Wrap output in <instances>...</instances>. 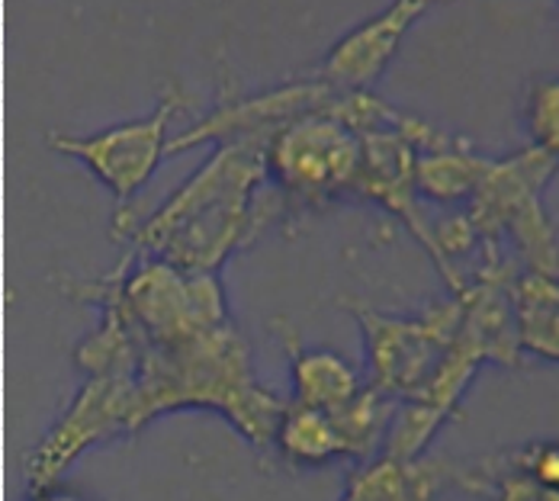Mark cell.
<instances>
[{
  "label": "cell",
  "mask_w": 559,
  "mask_h": 501,
  "mask_svg": "<svg viewBox=\"0 0 559 501\" xmlns=\"http://www.w3.org/2000/svg\"><path fill=\"white\" fill-rule=\"evenodd\" d=\"M559 162L537 148L492 158L489 170L463 206L479 235L483 261H514L521 274L559 277L557 225L544 206V193L557 177Z\"/></svg>",
  "instance_id": "3957f363"
},
{
  "label": "cell",
  "mask_w": 559,
  "mask_h": 501,
  "mask_svg": "<svg viewBox=\"0 0 559 501\" xmlns=\"http://www.w3.org/2000/svg\"><path fill=\"white\" fill-rule=\"evenodd\" d=\"M448 489H456V466L444 460H399L380 453L357 463L337 501H441Z\"/></svg>",
  "instance_id": "9c48e42d"
},
{
  "label": "cell",
  "mask_w": 559,
  "mask_h": 501,
  "mask_svg": "<svg viewBox=\"0 0 559 501\" xmlns=\"http://www.w3.org/2000/svg\"><path fill=\"white\" fill-rule=\"evenodd\" d=\"M524 126L531 148L559 162V74L537 77L524 100Z\"/></svg>",
  "instance_id": "9a60e30c"
},
{
  "label": "cell",
  "mask_w": 559,
  "mask_h": 501,
  "mask_svg": "<svg viewBox=\"0 0 559 501\" xmlns=\"http://www.w3.org/2000/svg\"><path fill=\"white\" fill-rule=\"evenodd\" d=\"M431 10L428 0H395L377 16L347 29L316 68V77L341 94H373L377 81L399 56L408 29Z\"/></svg>",
  "instance_id": "ba28073f"
},
{
  "label": "cell",
  "mask_w": 559,
  "mask_h": 501,
  "mask_svg": "<svg viewBox=\"0 0 559 501\" xmlns=\"http://www.w3.org/2000/svg\"><path fill=\"white\" fill-rule=\"evenodd\" d=\"M360 139L332 112H309L277 129L267 142V174L299 206H322L354 190Z\"/></svg>",
  "instance_id": "5b68a950"
},
{
  "label": "cell",
  "mask_w": 559,
  "mask_h": 501,
  "mask_svg": "<svg viewBox=\"0 0 559 501\" xmlns=\"http://www.w3.org/2000/svg\"><path fill=\"white\" fill-rule=\"evenodd\" d=\"M190 107L187 94L180 87H170L162 104L148 116L119 122L110 129L91 132V135H49V148L58 155L78 158L87 167L119 203V213L126 203H132L142 187L155 177L162 158L170 152L168 129L174 116Z\"/></svg>",
  "instance_id": "52a82bcc"
},
{
  "label": "cell",
  "mask_w": 559,
  "mask_h": 501,
  "mask_svg": "<svg viewBox=\"0 0 559 501\" xmlns=\"http://www.w3.org/2000/svg\"><path fill=\"white\" fill-rule=\"evenodd\" d=\"M277 332L283 334V344L289 350V370H293L289 377H293L296 405L319 408V411H341L364 392L357 370L341 354L325 350V347H302L283 319H277Z\"/></svg>",
  "instance_id": "30bf717a"
},
{
  "label": "cell",
  "mask_w": 559,
  "mask_h": 501,
  "mask_svg": "<svg viewBox=\"0 0 559 501\" xmlns=\"http://www.w3.org/2000/svg\"><path fill=\"white\" fill-rule=\"evenodd\" d=\"M274 446L283 460H289L296 466H322L329 460L347 456V446H344L335 415L319 411V408H306L296 402H286Z\"/></svg>",
  "instance_id": "5bb4252c"
},
{
  "label": "cell",
  "mask_w": 559,
  "mask_h": 501,
  "mask_svg": "<svg viewBox=\"0 0 559 501\" xmlns=\"http://www.w3.org/2000/svg\"><path fill=\"white\" fill-rule=\"evenodd\" d=\"M492 158L476 155V148L466 139H456L448 132H438L428 145L418 148V196L431 203H469L479 190Z\"/></svg>",
  "instance_id": "8fae6325"
},
{
  "label": "cell",
  "mask_w": 559,
  "mask_h": 501,
  "mask_svg": "<svg viewBox=\"0 0 559 501\" xmlns=\"http://www.w3.org/2000/svg\"><path fill=\"white\" fill-rule=\"evenodd\" d=\"M514 460L534 473L540 482L559 489V441H534V444L514 446Z\"/></svg>",
  "instance_id": "2e32d148"
},
{
  "label": "cell",
  "mask_w": 559,
  "mask_h": 501,
  "mask_svg": "<svg viewBox=\"0 0 559 501\" xmlns=\"http://www.w3.org/2000/svg\"><path fill=\"white\" fill-rule=\"evenodd\" d=\"M456 489L486 501H559V489L540 482L514 460V446L456 466Z\"/></svg>",
  "instance_id": "4fadbf2b"
},
{
  "label": "cell",
  "mask_w": 559,
  "mask_h": 501,
  "mask_svg": "<svg viewBox=\"0 0 559 501\" xmlns=\"http://www.w3.org/2000/svg\"><path fill=\"white\" fill-rule=\"evenodd\" d=\"M350 312L364 332L370 386L399 405L418 395L438 373L460 329L463 306L450 296L421 315H386L367 306H350Z\"/></svg>",
  "instance_id": "277c9868"
},
{
  "label": "cell",
  "mask_w": 559,
  "mask_h": 501,
  "mask_svg": "<svg viewBox=\"0 0 559 501\" xmlns=\"http://www.w3.org/2000/svg\"><path fill=\"white\" fill-rule=\"evenodd\" d=\"M264 142H225L210 162L139 225L116 235L135 251L187 274H219L228 254L258 231V190L267 180Z\"/></svg>",
  "instance_id": "6da1fadb"
},
{
  "label": "cell",
  "mask_w": 559,
  "mask_h": 501,
  "mask_svg": "<svg viewBox=\"0 0 559 501\" xmlns=\"http://www.w3.org/2000/svg\"><path fill=\"white\" fill-rule=\"evenodd\" d=\"M177 408H216L245 441L267 453L277 441L286 402L258 383L248 344L231 325H225L177 344L142 341L135 373V431Z\"/></svg>",
  "instance_id": "7a4b0ae2"
},
{
  "label": "cell",
  "mask_w": 559,
  "mask_h": 501,
  "mask_svg": "<svg viewBox=\"0 0 559 501\" xmlns=\"http://www.w3.org/2000/svg\"><path fill=\"white\" fill-rule=\"evenodd\" d=\"M438 132L441 129L431 126L428 119L392 107L383 122L357 132L360 167L350 190L392 213L415 235V241L428 251V258H435V223H428L421 210L415 170H418V148L428 145Z\"/></svg>",
  "instance_id": "8992f818"
},
{
  "label": "cell",
  "mask_w": 559,
  "mask_h": 501,
  "mask_svg": "<svg viewBox=\"0 0 559 501\" xmlns=\"http://www.w3.org/2000/svg\"><path fill=\"white\" fill-rule=\"evenodd\" d=\"M521 350L559 363V277L518 274L511 286Z\"/></svg>",
  "instance_id": "7c38bea8"
}]
</instances>
